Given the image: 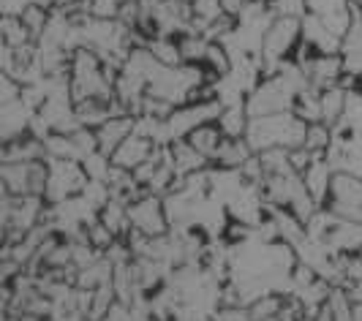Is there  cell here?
I'll use <instances>...</instances> for the list:
<instances>
[{
  "label": "cell",
  "instance_id": "1",
  "mask_svg": "<svg viewBox=\"0 0 362 321\" xmlns=\"http://www.w3.org/2000/svg\"><path fill=\"white\" fill-rule=\"evenodd\" d=\"M305 134L308 123L300 120L294 112H281V115H267V117H251L245 142L251 144L256 156L267 150H297L305 147Z\"/></svg>",
  "mask_w": 362,
  "mask_h": 321
},
{
  "label": "cell",
  "instance_id": "2",
  "mask_svg": "<svg viewBox=\"0 0 362 321\" xmlns=\"http://www.w3.org/2000/svg\"><path fill=\"white\" fill-rule=\"evenodd\" d=\"M300 41H303V17H297V14H281V17H275V22H272L270 28H267V33H264L262 52H259L262 74L270 76L286 60H291V54H294Z\"/></svg>",
  "mask_w": 362,
  "mask_h": 321
},
{
  "label": "cell",
  "instance_id": "3",
  "mask_svg": "<svg viewBox=\"0 0 362 321\" xmlns=\"http://www.w3.org/2000/svg\"><path fill=\"white\" fill-rule=\"evenodd\" d=\"M49 166V177H47V191L44 199L47 204H63L74 197H82L88 188V172L82 166V160H63V158H47Z\"/></svg>",
  "mask_w": 362,
  "mask_h": 321
},
{
  "label": "cell",
  "instance_id": "4",
  "mask_svg": "<svg viewBox=\"0 0 362 321\" xmlns=\"http://www.w3.org/2000/svg\"><path fill=\"white\" fill-rule=\"evenodd\" d=\"M128 218H131V232H139L145 237H163L169 234V218L163 207V197L145 194L136 202L128 204Z\"/></svg>",
  "mask_w": 362,
  "mask_h": 321
},
{
  "label": "cell",
  "instance_id": "5",
  "mask_svg": "<svg viewBox=\"0 0 362 321\" xmlns=\"http://www.w3.org/2000/svg\"><path fill=\"white\" fill-rule=\"evenodd\" d=\"M325 245L335 256H357L362 250V223L360 221H346L338 218L332 229L327 232Z\"/></svg>",
  "mask_w": 362,
  "mask_h": 321
},
{
  "label": "cell",
  "instance_id": "6",
  "mask_svg": "<svg viewBox=\"0 0 362 321\" xmlns=\"http://www.w3.org/2000/svg\"><path fill=\"white\" fill-rule=\"evenodd\" d=\"M158 147H161V144H156L153 139H147V136L131 134L126 142L112 153V163L120 166V169H128V172H136L145 160L153 158V153H156Z\"/></svg>",
  "mask_w": 362,
  "mask_h": 321
},
{
  "label": "cell",
  "instance_id": "7",
  "mask_svg": "<svg viewBox=\"0 0 362 321\" xmlns=\"http://www.w3.org/2000/svg\"><path fill=\"white\" fill-rule=\"evenodd\" d=\"M332 177H335V166L329 163L327 156H313V160L308 163V169L303 172V182L308 188V194L313 197V202L319 207L327 204L329 188H332Z\"/></svg>",
  "mask_w": 362,
  "mask_h": 321
},
{
  "label": "cell",
  "instance_id": "8",
  "mask_svg": "<svg viewBox=\"0 0 362 321\" xmlns=\"http://www.w3.org/2000/svg\"><path fill=\"white\" fill-rule=\"evenodd\" d=\"M134 123H136L134 115H115V117H109L104 125H98V128H95L98 150L112 158V153H115V150L134 134Z\"/></svg>",
  "mask_w": 362,
  "mask_h": 321
},
{
  "label": "cell",
  "instance_id": "9",
  "mask_svg": "<svg viewBox=\"0 0 362 321\" xmlns=\"http://www.w3.org/2000/svg\"><path fill=\"white\" fill-rule=\"evenodd\" d=\"M354 8V19H351V28L344 38V49H341V57H344V66L349 76H362V6L360 3H351Z\"/></svg>",
  "mask_w": 362,
  "mask_h": 321
},
{
  "label": "cell",
  "instance_id": "10",
  "mask_svg": "<svg viewBox=\"0 0 362 321\" xmlns=\"http://www.w3.org/2000/svg\"><path fill=\"white\" fill-rule=\"evenodd\" d=\"M254 156L256 153L251 150V144L245 142V139H223L213 163H216L218 169H243Z\"/></svg>",
  "mask_w": 362,
  "mask_h": 321
},
{
  "label": "cell",
  "instance_id": "11",
  "mask_svg": "<svg viewBox=\"0 0 362 321\" xmlns=\"http://www.w3.org/2000/svg\"><path fill=\"white\" fill-rule=\"evenodd\" d=\"M346 109H349V90L344 85L322 90V123L335 128L346 120Z\"/></svg>",
  "mask_w": 362,
  "mask_h": 321
},
{
  "label": "cell",
  "instance_id": "12",
  "mask_svg": "<svg viewBox=\"0 0 362 321\" xmlns=\"http://www.w3.org/2000/svg\"><path fill=\"white\" fill-rule=\"evenodd\" d=\"M248 123H251V117H248L245 104L223 107L221 109V115H218V120H216V125L221 128V134H223L226 139H245Z\"/></svg>",
  "mask_w": 362,
  "mask_h": 321
},
{
  "label": "cell",
  "instance_id": "13",
  "mask_svg": "<svg viewBox=\"0 0 362 321\" xmlns=\"http://www.w3.org/2000/svg\"><path fill=\"white\" fill-rule=\"evenodd\" d=\"M223 139H226V136L221 134V128H218L216 123H204V125H199V128H197V131H194V134H191L185 142L191 144L194 150H199L202 156L213 163L218 147L223 144Z\"/></svg>",
  "mask_w": 362,
  "mask_h": 321
},
{
  "label": "cell",
  "instance_id": "14",
  "mask_svg": "<svg viewBox=\"0 0 362 321\" xmlns=\"http://www.w3.org/2000/svg\"><path fill=\"white\" fill-rule=\"evenodd\" d=\"M30 44H36V38L30 36V30L25 28L22 17H17V14H3V47H8V49H25Z\"/></svg>",
  "mask_w": 362,
  "mask_h": 321
},
{
  "label": "cell",
  "instance_id": "15",
  "mask_svg": "<svg viewBox=\"0 0 362 321\" xmlns=\"http://www.w3.org/2000/svg\"><path fill=\"white\" fill-rule=\"evenodd\" d=\"M305 147L313 156H327L332 147V128L327 123H310L305 134Z\"/></svg>",
  "mask_w": 362,
  "mask_h": 321
},
{
  "label": "cell",
  "instance_id": "16",
  "mask_svg": "<svg viewBox=\"0 0 362 321\" xmlns=\"http://www.w3.org/2000/svg\"><path fill=\"white\" fill-rule=\"evenodd\" d=\"M310 321H335L332 319V313H329V308H322V310H316V316H310Z\"/></svg>",
  "mask_w": 362,
  "mask_h": 321
},
{
  "label": "cell",
  "instance_id": "17",
  "mask_svg": "<svg viewBox=\"0 0 362 321\" xmlns=\"http://www.w3.org/2000/svg\"><path fill=\"white\" fill-rule=\"evenodd\" d=\"M354 321H362V303H354Z\"/></svg>",
  "mask_w": 362,
  "mask_h": 321
},
{
  "label": "cell",
  "instance_id": "18",
  "mask_svg": "<svg viewBox=\"0 0 362 321\" xmlns=\"http://www.w3.org/2000/svg\"><path fill=\"white\" fill-rule=\"evenodd\" d=\"M360 90H362V76H360Z\"/></svg>",
  "mask_w": 362,
  "mask_h": 321
},
{
  "label": "cell",
  "instance_id": "19",
  "mask_svg": "<svg viewBox=\"0 0 362 321\" xmlns=\"http://www.w3.org/2000/svg\"><path fill=\"white\" fill-rule=\"evenodd\" d=\"M360 259H362V250H360Z\"/></svg>",
  "mask_w": 362,
  "mask_h": 321
},
{
  "label": "cell",
  "instance_id": "20",
  "mask_svg": "<svg viewBox=\"0 0 362 321\" xmlns=\"http://www.w3.org/2000/svg\"><path fill=\"white\" fill-rule=\"evenodd\" d=\"M360 6H362V3H360Z\"/></svg>",
  "mask_w": 362,
  "mask_h": 321
}]
</instances>
